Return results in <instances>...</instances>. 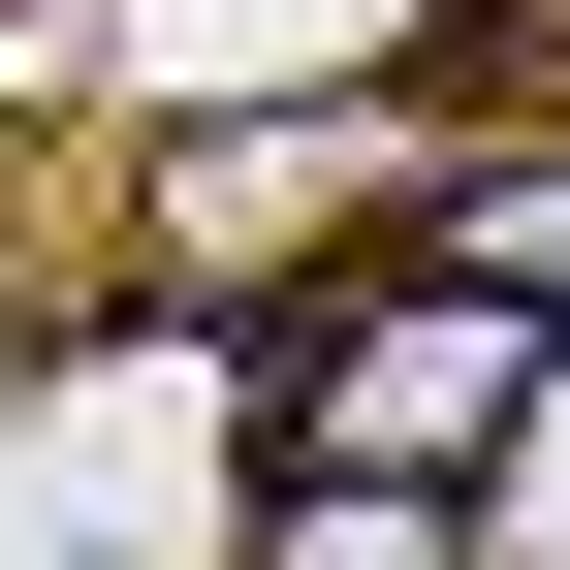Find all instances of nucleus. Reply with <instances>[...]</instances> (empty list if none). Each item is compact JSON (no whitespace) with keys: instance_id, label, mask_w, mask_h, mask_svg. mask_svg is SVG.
Returning a JSON list of instances; mask_svg holds the SVG:
<instances>
[{"instance_id":"f257e3e1","label":"nucleus","mask_w":570,"mask_h":570,"mask_svg":"<svg viewBox=\"0 0 570 570\" xmlns=\"http://www.w3.org/2000/svg\"><path fill=\"white\" fill-rule=\"evenodd\" d=\"M539 381L570 348L508 317V285H444V254H381L317 348H285V475H412V508H475V475L539 444Z\"/></svg>"},{"instance_id":"f03ea898","label":"nucleus","mask_w":570,"mask_h":570,"mask_svg":"<svg viewBox=\"0 0 570 570\" xmlns=\"http://www.w3.org/2000/svg\"><path fill=\"white\" fill-rule=\"evenodd\" d=\"M412 254H444V285H508V317L570 348V159H444V190H412Z\"/></svg>"},{"instance_id":"7ed1b4c3","label":"nucleus","mask_w":570,"mask_h":570,"mask_svg":"<svg viewBox=\"0 0 570 570\" xmlns=\"http://www.w3.org/2000/svg\"><path fill=\"white\" fill-rule=\"evenodd\" d=\"M254 570H475V508H412V475H285Z\"/></svg>"}]
</instances>
